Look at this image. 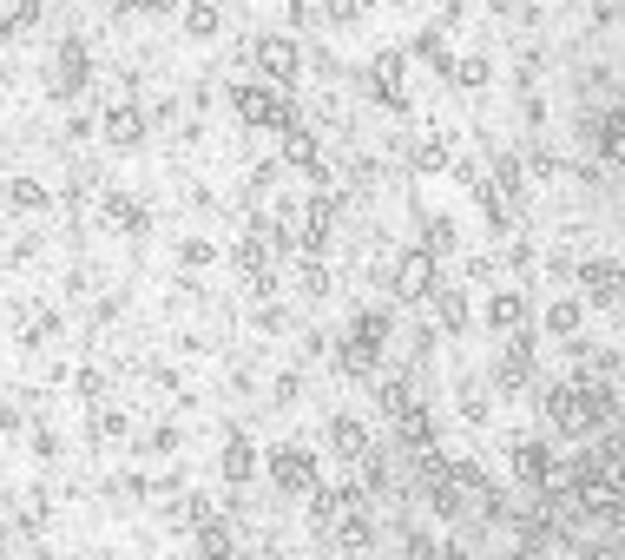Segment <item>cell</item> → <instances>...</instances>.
<instances>
[{"label":"cell","mask_w":625,"mask_h":560,"mask_svg":"<svg viewBox=\"0 0 625 560\" xmlns=\"http://www.w3.org/2000/svg\"><path fill=\"white\" fill-rule=\"evenodd\" d=\"M540 409H547V422L560 435H573V442H579V435H599V429H606L599 396H593V389H579V383H553L547 396H540Z\"/></svg>","instance_id":"1"},{"label":"cell","mask_w":625,"mask_h":560,"mask_svg":"<svg viewBox=\"0 0 625 560\" xmlns=\"http://www.w3.org/2000/svg\"><path fill=\"white\" fill-rule=\"evenodd\" d=\"M237 112H244V126H257V132H283L297 119V106H290L283 86H237Z\"/></svg>","instance_id":"2"},{"label":"cell","mask_w":625,"mask_h":560,"mask_svg":"<svg viewBox=\"0 0 625 560\" xmlns=\"http://www.w3.org/2000/svg\"><path fill=\"white\" fill-rule=\"evenodd\" d=\"M395 297H402V304H428V297H435L441 290V277H435V251H402L395 257Z\"/></svg>","instance_id":"3"},{"label":"cell","mask_w":625,"mask_h":560,"mask_svg":"<svg viewBox=\"0 0 625 560\" xmlns=\"http://www.w3.org/2000/svg\"><path fill=\"white\" fill-rule=\"evenodd\" d=\"M86 80H93V53H86V40H60V47H53V66H47V86L60 99H73Z\"/></svg>","instance_id":"4"},{"label":"cell","mask_w":625,"mask_h":560,"mask_svg":"<svg viewBox=\"0 0 625 560\" xmlns=\"http://www.w3.org/2000/svg\"><path fill=\"white\" fill-rule=\"evenodd\" d=\"M270 481H277L283 495H310V488H316V455H310V448H297V442L270 448Z\"/></svg>","instance_id":"5"},{"label":"cell","mask_w":625,"mask_h":560,"mask_svg":"<svg viewBox=\"0 0 625 560\" xmlns=\"http://www.w3.org/2000/svg\"><path fill=\"white\" fill-rule=\"evenodd\" d=\"M250 60H257V73H264L270 86H290L303 73V53H297V40H283V33H264L257 47H250Z\"/></svg>","instance_id":"6"},{"label":"cell","mask_w":625,"mask_h":560,"mask_svg":"<svg viewBox=\"0 0 625 560\" xmlns=\"http://www.w3.org/2000/svg\"><path fill=\"white\" fill-rule=\"evenodd\" d=\"M579 290H586L593 304H625V264H612V257L579 264Z\"/></svg>","instance_id":"7"},{"label":"cell","mask_w":625,"mask_h":560,"mask_svg":"<svg viewBox=\"0 0 625 560\" xmlns=\"http://www.w3.org/2000/svg\"><path fill=\"white\" fill-rule=\"evenodd\" d=\"M369 86L382 106H408V60L402 53H375L369 60Z\"/></svg>","instance_id":"8"},{"label":"cell","mask_w":625,"mask_h":560,"mask_svg":"<svg viewBox=\"0 0 625 560\" xmlns=\"http://www.w3.org/2000/svg\"><path fill=\"white\" fill-rule=\"evenodd\" d=\"M283 159L297 165V172H323V145H316V132L303 126V119H290V126H283Z\"/></svg>","instance_id":"9"},{"label":"cell","mask_w":625,"mask_h":560,"mask_svg":"<svg viewBox=\"0 0 625 560\" xmlns=\"http://www.w3.org/2000/svg\"><path fill=\"white\" fill-rule=\"evenodd\" d=\"M586 139H593L612 165H625V106H612V112H599V119H586Z\"/></svg>","instance_id":"10"},{"label":"cell","mask_w":625,"mask_h":560,"mask_svg":"<svg viewBox=\"0 0 625 560\" xmlns=\"http://www.w3.org/2000/svg\"><path fill=\"white\" fill-rule=\"evenodd\" d=\"M329 448H336L343 462H362V455H369V422L336 416V422H329Z\"/></svg>","instance_id":"11"},{"label":"cell","mask_w":625,"mask_h":560,"mask_svg":"<svg viewBox=\"0 0 625 560\" xmlns=\"http://www.w3.org/2000/svg\"><path fill=\"white\" fill-rule=\"evenodd\" d=\"M99 218H106L112 231H132V238L145 231V205H139V198H125V192H106V198H99Z\"/></svg>","instance_id":"12"},{"label":"cell","mask_w":625,"mask_h":560,"mask_svg":"<svg viewBox=\"0 0 625 560\" xmlns=\"http://www.w3.org/2000/svg\"><path fill=\"white\" fill-rule=\"evenodd\" d=\"M139 139H145V112L139 106H112L106 112V145L125 152V145H139Z\"/></svg>","instance_id":"13"},{"label":"cell","mask_w":625,"mask_h":560,"mask_svg":"<svg viewBox=\"0 0 625 560\" xmlns=\"http://www.w3.org/2000/svg\"><path fill=\"white\" fill-rule=\"evenodd\" d=\"M487 323H494L500 336H514V330H527V297L520 290H500L494 304H487Z\"/></svg>","instance_id":"14"},{"label":"cell","mask_w":625,"mask_h":560,"mask_svg":"<svg viewBox=\"0 0 625 560\" xmlns=\"http://www.w3.org/2000/svg\"><path fill=\"white\" fill-rule=\"evenodd\" d=\"M250 475H257V442H250V435H231V442H224V481L244 488Z\"/></svg>","instance_id":"15"},{"label":"cell","mask_w":625,"mask_h":560,"mask_svg":"<svg viewBox=\"0 0 625 560\" xmlns=\"http://www.w3.org/2000/svg\"><path fill=\"white\" fill-rule=\"evenodd\" d=\"M375 402H382V416H395V422H402L408 409H415V383H408V376H382Z\"/></svg>","instance_id":"16"},{"label":"cell","mask_w":625,"mask_h":560,"mask_svg":"<svg viewBox=\"0 0 625 560\" xmlns=\"http://www.w3.org/2000/svg\"><path fill=\"white\" fill-rule=\"evenodd\" d=\"M454 159V139H448V132H422V139H415V165H422V172H441V165H448Z\"/></svg>","instance_id":"17"},{"label":"cell","mask_w":625,"mask_h":560,"mask_svg":"<svg viewBox=\"0 0 625 560\" xmlns=\"http://www.w3.org/2000/svg\"><path fill=\"white\" fill-rule=\"evenodd\" d=\"M547 462H553V455H547L540 442H514V475L527 481V488H540V475H547Z\"/></svg>","instance_id":"18"},{"label":"cell","mask_w":625,"mask_h":560,"mask_svg":"<svg viewBox=\"0 0 625 560\" xmlns=\"http://www.w3.org/2000/svg\"><path fill=\"white\" fill-rule=\"evenodd\" d=\"M40 14H47V0H14V14L0 20V40H20V33L40 27Z\"/></svg>","instance_id":"19"},{"label":"cell","mask_w":625,"mask_h":560,"mask_svg":"<svg viewBox=\"0 0 625 560\" xmlns=\"http://www.w3.org/2000/svg\"><path fill=\"white\" fill-rule=\"evenodd\" d=\"M7 205H14V211H47L53 192L40 185V178H14V185H7Z\"/></svg>","instance_id":"20"},{"label":"cell","mask_w":625,"mask_h":560,"mask_svg":"<svg viewBox=\"0 0 625 560\" xmlns=\"http://www.w3.org/2000/svg\"><path fill=\"white\" fill-rule=\"evenodd\" d=\"M375 363H382V343H369V336H349V350H343V369H349V376H375Z\"/></svg>","instance_id":"21"},{"label":"cell","mask_w":625,"mask_h":560,"mask_svg":"<svg viewBox=\"0 0 625 560\" xmlns=\"http://www.w3.org/2000/svg\"><path fill=\"white\" fill-rule=\"evenodd\" d=\"M198 560H231V528H224L218 514L198 528Z\"/></svg>","instance_id":"22"},{"label":"cell","mask_w":625,"mask_h":560,"mask_svg":"<svg viewBox=\"0 0 625 560\" xmlns=\"http://www.w3.org/2000/svg\"><path fill=\"white\" fill-rule=\"evenodd\" d=\"M428 304H435L441 330H468V297H461V290H435Z\"/></svg>","instance_id":"23"},{"label":"cell","mask_w":625,"mask_h":560,"mask_svg":"<svg viewBox=\"0 0 625 560\" xmlns=\"http://www.w3.org/2000/svg\"><path fill=\"white\" fill-rule=\"evenodd\" d=\"M185 33L191 40H211V33H218V7H211V0H191L185 7Z\"/></svg>","instance_id":"24"},{"label":"cell","mask_w":625,"mask_h":560,"mask_svg":"<svg viewBox=\"0 0 625 560\" xmlns=\"http://www.w3.org/2000/svg\"><path fill=\"white\" fill-rule=\"evenodd\" d=\"M547 330H553V336H573V330H579V304H573V297L547 310Z\"/></svg>","instance_id":"25"},{"label":"cell","mask_w":625,"mask_h":560,"mask_svg":"<svg viewBox=\"0 0 625 560\" xmlns=\"http://www.w3.org/2000/svg\"><path fill=\"white\" fill-rule=\"evenodd\" d=\"M415 53H422V60H428V66H454V60H448V40H441V33H435V27H428V33H422V40H415Z\"/></svg>","instance_id":"26"},{"label":"cell","mask_w":625,"mask_h":560,"mask_svg":"<svg viewBox=\"0 0 625 560\" xmlns=\"http://www.w3.org/2000/svg\"><path fill=\"white\" fill-rule=\"evenodd\" d=\"M297 284L310 290V297H323V290H329V271L316 264V257H303V264H297Z\"/></svg>","instance_id":"27"},{"label":"cell","mask_w":625,"mask_h":560,"mask_svg":"<svg viewBox=\"0 0 625 560\" xmlns=\"http://www.w3.org/2000/svg\"><path fill=\"white\" fill-rule=\"evenodd\" d=\"M448 73H454V86H481V80H487V60L474 53V60H454Z\"/></svg>","instance_id":"28"},{"label":"cell","mask_w":625,"mask_h":560,"mask_svg":"<svg viewBox=\"0 0 625 560\" xmlns=\"http://www.w3.org/2000/svg\"><path fill=\"white\" fill-rule=\"evenodd\" d=\"M428 251H454V224L448 218H428Z\"/></svg>","instance_id":"29"},{"label":"cell","mask_w":625,"mask_h":560,"mask_svg":"<svg viewBox=\"0 0 625 560\" xmlns=\"http://www.w3.org/2000/svg\"><path fill=\"white\" fill-rule=\"evenodd\" d=\"M93 435H99V442H106V435H125V416H119V409H99V416H93Z\"/></svg>","instance_id":"30"},{"label":"cell","mask_w":625,"mask_h":560,"mask_svg":"<svg viewBox=\"0 0 625 560\" xmlns=\"http://www.w3.org/2000/svg\"><path fill=\"white\" fill-rule=\"evenodd\" d=\"M79 396L99 402V396H106V376H99V369H79Z\"/></svg>","instance_id":"31"},{"label":"cell","mask_w":625,"mask_h":560,"mask_svg":"<svg viewBox=\"0 0 625 560\" xmlns=\"http://www.w3.org/2000/svg\"><path fill=\"white\" fill-rule=\"evenodd\" d=\"M125 14H165V7H172V0H119Z\"/></svg>","instance_id":"32"},{"label":"cell","mask_w":625,"mask_h":560,"mask_svg":"<svg viewBox=\"0 0 625 560\" xmlns=\"http://www.w3.org/2000/svg\"><path fill=\"white\" fill-rule=\"evenodd\" d=\"M185 264H191V271H198V264H211V244L191 238V244H185Z\"/></svg>","instance_id":"33"},{"label":"cell","mask_w":625,"mask_h":560,"mask_svg":"<svg viewBox=\"0 0 625 560\" xmlns=\"http://www.w3.org/2000/svg\"><path fill=\"white\" fill-rule=\"evenodd\" d=\"M461 416L481 422V416H487V396H474V389H468V396H461Z\"/></svg>","instance_id":"34"},{"label":"cell","mask_w":625,"mask_h":560,"mask_svg":"<svg viewBox=\"0 0 625 560\" xmlns=\"http://www.w3.org/2000/svg\"><path fill=\"white\" fill-rule=\"evenodd\" d=\"M362 7H369V0H329V14H336V20H356Z\"/></svg>","instance_id":"35"},{"label":"cell","mask_w":625,"mask_h":560,"mask_svg":"<svg viewBox=\"0 0 625 560\" xmlns=\"http://www.w3.org/2000/svg\"><path fill=\"white\" fill-rule=\"evenodd\" d=\"M487 7H514V0H487Z\"/></svg>","instance_id":"36"}]
</instances>
